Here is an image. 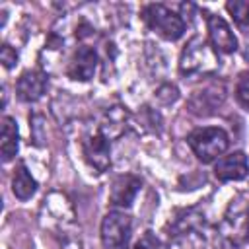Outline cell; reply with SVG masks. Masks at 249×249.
Wrapping results in <instances>:
<instances>
[{"mask_svg":"<svg viewBox=\"0 0 249 249\" xmlns=\"http://www.w3.org/2000/svg\"><path fill=\"white\" fill-rule=\"evenodd\" d=\"M249 239V204L241 196H233L216 228V249H239Z\"/></svg>","mask_w":249,"mask_h":249,"instance_id":"6da1fadb","label":"cell"},{"mask_svg":"<svg viewBox=\"0 0 249 249\" xmlns=\"http://www.w3.org/2000/svg\"><path fill=\"white\" fill-rule=\"evenodd\" d=\"M218 68H220L218 53L200 35H195L185 45V49L179 56V72L189 78L191 76H208V74H214Z\"/></svg>","mask_w":249,"mask_h":249,"instance_id":"7a4b0ae2","label":"cell"},{"mask_svg":"<svg viewBox=\"0 0 249 249\" xmlns=\"http://www.w3.org/2000/svg\"><path fill=\"white\" fill-rule=\"evenodd\" d=\"M187 144L202 163H212L222 158L230 146V136L220 126H200L187 136Z\"/></svg>","mask_w":249,"mask_h":249,"instance_id":"3957f363","label":"cell"},{"mask_svg":"<svg viewBox=\"0 0 249 249\" xmlns=\"http://www.w3.org/2000/svg\"><path fill=\"white\" fill-rule=\"evenodd\" d=\"M142 19L146 27L158 33L165 41H177L185 33V19L163 4H146L142 8Z\"/></svg>","mask_w":249,"mask_h":249,"instance_id":"277c9868","label":"cell"},{"mask_svg":"<svg viewBox=\"0 0 249 249\" xmlns=\"http://www.w3.org/2000/svg\"><path fill=\"white\" fill-rule=\"evenodd\" d=\"M101 245L103 249H128L132 235V220L124 210H111L101 220Z\"/></svg>","mask_w":249,"mask_h":249,"instance_id":"5b68a950","label":"cell"},{"mask_svg":"<svg viewBox=\"0 0 249 249\" xmlns=\"http://www.w3.org/2000/svg\"><path fill=\"white\" fill-rule=\"evenodd\" d=\"M82 154H84V160L88 161V165L91 169H95L97 173L107 171L111 165V142L99 128H95L93 132L84 136Z\"/></svg>","mask_w":249,"mask_h":249,"instance_id":"8992f818","label":"cell"},{"mask_svg":"<svg viewBox=\"0 0 249 249\" xmlns=\"http://www.w3.org/2000/svg\"><path fill=\"white\" fill-rule=\"evenodd\" d=\"M226 101V88L224 84H208L198 91H193V95L187 101V107L193 115L196 117H208L214 115L218 107H222V103Z\"/></svg>","mask_w":249,"mask_h":249,"instance_id":"52a82bcc","label":"cell"},{"mask_svg":"<svg viewBox=\"0 0 249 249\" xmlns=\"http://www.w3.org/2000/svg\"><path fill=\"white\" fill-rule=\"evenodd\" d=\"M97 62H99V56H97L95 49L88 47V45H80L68 60L66 76L74 82H89L95 74Z\"/></svg>","mask_w":249,"mask_h":249,"instance_id":"ba28073f","label":"cell"},{"mask_svg":"<svg viewBox=\"0 0 249 249\" xmlns=\"http://www.w3.org/2000/svg\"><path fill=\"white\" fill-rule=\"evenodd\" d=\"M206 23H208L210 45L218 54H231L237 51V37L233 35L231 27L228 25V21L222 16L208 14Z\"/></svg>","mask_w":249,"mask_h":249,"instance_id":"9c48e42d","label":"cell"},{"mask_svg":"<svg viewBox=\"0 0 249 249\" xmlns=\"http://www.w3.org/2000/svg\"><path fill=\"white\" fill-rule=\"evenodd\" d=\"M142 189V181L140 177L132 175V173H124L113 179L111 189H109V204H113L115 208H130L136 195Z\"/></svg>","mask_w":249,"mask_h":249,"instance_id":"30bf717a","label":"cell"},{"mask_svg":"<svg viewBox=\"0 0 249 249\" xmlns=\"http://www.w3.org/2000/svg\"><path fill=\"white\" fill-rule=\"evenodd\" d=\"M204 224H206L204 216L196 208L177 210V214L169 222V239L181 241V239L189 237L195 231H202L204 233Z\"/></svg>","mask_w":249,"mask_h":249,"instance_id":"8fae6325","label":"cell"},{"mask_svg":"<svg viewBox=\"0 0 249 249\" xmlns=\"http://www.w3.org/2000/svg\"><path fill=\"white\" fill-rule=\"evenodd\" d=\"M249 173V163H247V156L243 152H231L228 156H222L216 163H214V177L222 183L228 181H241L245 179Z\"/></svg>","mask_w":249,"mask_h":249,"instance_id":"7c38bea8","label":"cell"},{"mask_svg":"<svg viewBox=\"0 0 249 249\" xmlns=\"http://www.w3.org/2000/svg\"><path fill=\"white\" fill-rule=\"evenodd\" d=\"M49 78L41 70H25L16 82V93L23 103H35L43 97Z\"/></svg>","mask_w":249,"mask_h":249,"instance_id":"4fadbf2b","label":"cell"},{"mask_svg":"<svg viewBox=\"0 0 249 249\" xmlns=\"http://www.w3.org/2000/svg\"><path fill=\"white\" fill-rule=\"evenodd\" d=\"M19 148V132H18V123L14 117H4L2 119V142H0V150H2V161L8 163L10 160L16 158Z\"/></svg>","mask_w":249,"mask_h":249,"instance_id":"5bb4252c","label":"cell"},{"mask_svg":"<svg viewBox=\"0 0 249 249\" xmlns=\"http://www.w3.org/2000/svg\"><path fill=\"white\" fill-rule=\"evenodd\" d=\"M12 193L19 200H29L37 193V181L33 179V175L29 173V169L25 167V163H19L16 167V171H14V177H12Z\"/></svg>","mask_w":249,"mask_h":249,"instance_id":"9a60e30c","label":"cell"},{"mask_svg":"<svg viewBox=\"0 0 249 249\" xmlns=\"http://www.w3.org/2000/svg\"><path fill=\"white\" fill-rule=\"evenodd\" d=\"M226 10L237 27L241 29L249 27V0H230L226 2Z\"/></svg>","mask_w":249,"mask_h":249,"instance_id":"2e32d148","label":"cell"},{"mask_svg":"<svg viewBox=\"0 0 249 249\" xmlns=\"http://www.w3.org/2000/svg\"><path fill=\"white\" fill-rule=\"evenodd\" d=\"M235 99L241 107H245L249 111V70L241 72L235 84Z\"/></svg>","mask_w":249,"mask_h":249,"instance_id":"e0dca14e","label":"cell"},{"mask_svg":"<svg viewBox=\"0 0 249 249\" xmlns=\"http://www.w3.org/2000/svg\"><path fill=\"white\" fill-rule=\"evenodd\" d=\"M156 97H158L163 105H169V103H175V101H177V97H179V89H177V86L165 82V84H161V86L158 88Z\"/></svg>","mask_w":249,"mask_h":249,"instance_id":"ac0fdd59","label":"cell"},{"mask_svg":"<svg viewBox=\"0 0 249 249\" xmlns=\"http://www.w3.org/2000/svg\"><path fill=\"white\" fill-rule=\"evenodd\" d=\"M132 249H163V245H161V241H160V237L154 233V231H144L142 233V237L134 243V247Z\"/></svg>","mask_w":249,"mask_h":249,"instance_id":"d6986e66","label":"cell"},{"mask_svg":"<svg viewBox=\"0 0 249 249\" xmlns=\"http://www.w3.org/2000/svg\"><path fill=\"white\" fill-rule=\"evenodd\" d=\"M0 60H2L4 68H8V70L14 68L18 64V53H16V49H12L8 43H4L2 49H0Z\"/></svg>","mask_w":249,"mask_h":249,"instance_id":"ffe728a7","label":"cell"}]
</instances>
